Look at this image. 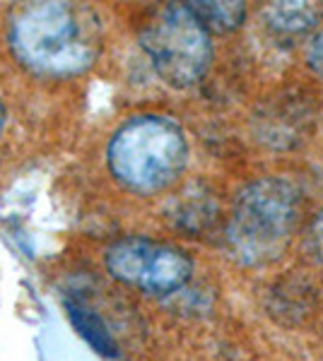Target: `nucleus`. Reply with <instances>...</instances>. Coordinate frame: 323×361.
<instances>
[{"label":"nucleus","mask_w":323,"mask_h":361,"mask_svg":"<svg viewBox=\"0 0 323 361\" xmlns=\"http://www.w3.org/2000/svg\"><path fill=\"white\" fill-rule=\"evenodd\" d=\"M307 63H309V68L323 80V29L316 32V37L311 39L309 51H307Z\"/></svg>","instance_id":"nucleus-9"},{"label":"nucleus","mask_w":323,"mask_h":361,"mask_svg":"<svg viewBox=\"0 0 323 361\" xmlns=\"http://www.w3.org/2000/svg\"><path fill=\"white\" fill-rule=\"evenodd\" d=\"M107 161L119 185L135 195H155L184 173L189 140L184 128L169 116L140 114L116 128Z\"/></svg>","instance_id":"nucleus-2"},{"label":"nucleus","mask_w":323,"mask_h":361,"mask_svg":"<svg viewBox=\"0 0 323 361\" xmlns=\"http://www.w3.org/2000/svg\"><path fill=\"white\" fill-rule=\"evenodd\" d=\"M198 20L208 32H232L244 22L246 5L244 3H189Z\"/></svg>","instance_id":"nucleus-8"},{"label":"nucleus","mask_w":323,"mask_h":361,"mask_svg":"<svg viewBox=\"0 0 323 361\" xmlns=\"http://www.w3.org/2000/svg\"><path fill=\"white\" fill-rule=\"evenodd\" d=\"M140 46L157 75L179 90L201 82L213 61L210 32L189 3H172L157 10L140 32Z\"/></svg>","instance_id":"nucleus-4"},{"label":"nucleus","mask_w":323,"mask_h":361,"mask_svg":"<svg viewBox=\"0 0 323 361\" xmlns=\"http://www.w3.org/2000/svg\"><path fill=\"white\" fill-rule=\"evenodd\" d=\"M299 217V195L280 178H261L237 195L227 224L229 250L246 265L275 260L287 248Z\"/></svg>","instance_id":"nucleus-3"},{"label":"nucleus","mask_w":323,"mask_h":361,"mask_svg":"<svg viewBox=\"0 0 323 361\" xmlns=\"http://www.w3.org/2000/svg\"><path fill=\"white\" fill-rule=\"evenodd\" d=\"M8 44L15 61L46 80L87 73L102 51V22L87 5L27 3L13 10Z\"/></svg>","instance_id":"nucleus-1"},{"label":"nucleus","mask_w":323,"mask_h":361,"mask_svg":"<svg viewBox=\"0 0 323 361\" xmlns=\"http://www.w3.org/2000/svg\"><path fill=\"white\" fill-rule=\"evenodd\" d=\"M109 275L148 294H172L191 279L193 260L172 243L123 236L104 253Z\"/></svg>","instance_id":"nucleus-5"},{"label":"nucleus","mask_w":323,"mask_h":361,"mask_svg":"<svg viewBox=\"0 0 323 361\" xmlns=\"http://www.w3.org/2000/svg\"><path fill=\"white\" fill-rule=\"evenodd\" d=\"M66 311H68L70 323H73L75 330L80 333V337L95 349V352H99L102 357H116V354H119L116 352V342L111 340L104 320L99 318L85 301L75 299V296H68Z\"/></svg>","instance_id":"nucleus-6"},{"label":"nucleus","mask_w":323,"mask_h":361,"mask_svg":"<svg viewBox=\"0 0 323 361\" xmlns=\"http://www.w3.org/2000/svg\"><path fill=\"white\" fill-rule=\"evenodd\" d=\"M266 15L275 29L299 34V32H304V29L314 27L316 20L323 15V10L309 3H275L266 10Z\"/></svg>","instance_id":"nucleus-7"},{"label":"nucleus","mask_w":323,"mask_h":361,"mask_svg":"<svg viewBox=\"0 0 323 361\" xmlns=\"http://www.w3.org/2000/svg\"><path fill=\"white\" fill-rule=\"evenodd\" d=\"M3 128H5V104L0 99V133H3Z\"/></svg>","instance_id":"nucleus-11"},{"label":"nucleus","mask_w":323,"mask_h":361,"mask_svg":"<svg viewBox=\"0 0 323 361\" xmlns=\"http://www.w3.org/2000/svg\"><path fill=\"white\" fill-rule=\"evenodd\" d=\"M311 241H314V250L323 260V209L319 212V217L314 219V226H311Z\"/></svg>","instance_id":"nucleus-10"}]
</instances>
